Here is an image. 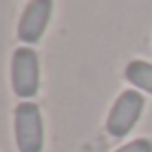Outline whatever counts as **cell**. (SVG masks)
Masks as SVG:
<instances>
[{
	"label": "cell",
	"instance_id": "obj_1",
	"mask_svg": "<svg viewBox=\"0 0 152 152\" xmlns=\"http://www.w3.org/2000/svg\"><path fill=\"white\" fill-rule=\"evenodd\" d=\"M11 84L13 93L22 99H31L40 88V62L38 53L29 46L13 51L11 60Z\"/></svg>",
	"mask_w": 152,
	"mask_h": 152
},
{
	"label": "cell",
	"instance_id": "obj_2",
	"mask_svg": "<svg viewBox=\"0 0 152 152\" xmlns=\"http://www.w3.org/2000/svg\"><path fill=\"white\" fill-rule=\"evenodd\" d=\"M15 141L20 152H42L44 128L40 108L33 102H22L15 108Z\"/></svg>",
	"mask_w": 152,
	"mask_h": 152
},
{
	"label": "cell",
	"instance_id": "obj_3",
	"mask_svg": "<svg viewBox=\"0 0 152 152\" xmlns=\"http://www.w3.org/2000/svg\"><path fill=\"white\" fill-rule=\"evenodd\" d=\"M143 95L137 91H124L119 99L113 104L110 115L106 121V130L110 137H126L130 130L134 128V124L139 121L141 110H143Z\"/></svg>",
	"mask_w": 152,
	"mask_h": 152
},
{
	"label": "cell",
	"instance_id": "obj_4",
	"mask_svg": "<svg viewBox=\"0 0 152 152\" xmlns=\"http://www.w3.org/2000/svg\"><path fill=\"white\" fill-rule=\"evenodd\" d=\"M51 11H53V0H31L20 18L18 38L24 44H35L49 24Z\"/></svg>",
	"mask_w": 152,
	"mask_h": 152
},
{
	"label": "cell",
	"instance_id": "obj_5",
	"mask_svg": "<svg viewBox=\"0 0 152 152\" xmlns=\"http://www.w3.org/2000/svg\"><path fill=\"white\" fill-rule=\"evenodd\" d=\"M126 80L139 91H145L152 95V64L143 60H132L126 66Z\"/></svg>",
	"mask_w": 152,
	"mask_h": 152
},
{
	"label": "cell",
	"instance_id": "obj_6",
	"mask_svg": "<svg viewBox=\"0 0 152 152\" xmlns=\"http://www.w3.org/2000/svg\"><path fill=\"white\" fill-rule=\"evenodd\" d=\"M115 152H152V143L148 139H134V141L121 145V148L115 150Z\"/></svg>",
	"mask_w": 152,
	"mask_h": 152
}]
</instances>
